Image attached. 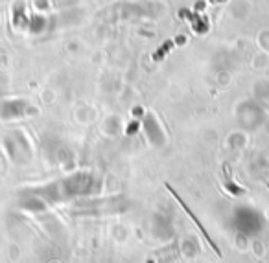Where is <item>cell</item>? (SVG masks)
<instances>
[{"mask_svg":"<svg viewBox=\"0 0 269 263\" xmlns=\"http://www.w3.org/2000/svg\"><path fill=\"white\" fill-rule=\"evenodd\" d=\"M166 188H168V190H170V191H172L173 195L177 197V201H179V204L183 206V210H184V212H186V214H188V217H190V219H192V221H194V225H196V226H197V230H199V232H201V234H203V238L207 239V243H208V247H210V249H212V250H214V254H216V256H221V250H220V249H218V245H216V241H214V238H212V236H210V234H208V230H207V228H205V225H203L201 221L197 219V215H196V214H194V212H192V210H190V208H188V204H186V202H183V199H181V197H179V195H177V193H175V191H173V190H172V186H168V184H166Z\"/></svg>","mask_w":269,"mask_h":263,"instance_id":"obj_1","label":"cell"}]
</instances>
